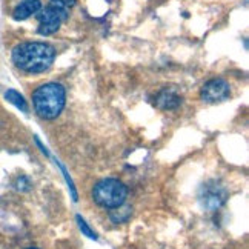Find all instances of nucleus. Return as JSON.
<instances>
[{"instance_id":"f257e3e1","label":"nucleus","mask_w":249,"mask_h":249,"mask_svg":"<svg viewBox=\"0 0 249 249\" xmlns=\"http://www.w3.org/2000/svg\"><path fill=\"white\" fill-rule=\"evenodd\" d=\"M13 63L28 74L45 72L51 68L55 59V50L45 42H23L14 46L11 53Z\"/></svg>"},{"instance_id":"f03ea898","label":"nucleus","mask_w":249,"mask_h":249,"mask_svg":"<svg viewBox=\"0 0 249 249\" xmlns=\"http://www.w3.org/2000/svg\"><path fill=\"white\" fill-rule=\"evenodd\" d=\"M33 105L37 116L54 120L62 114L66 105V89L60 83H45L33 92Z\"/></svg>"},{"instance_id":"7ed1b4c3","label":"nucleus","mask_w":249,"mask_h":249,"mask_svg":"<svg viewBox=\"0 0 249 249\" xmlns=\"http://www.w3.org/2000/svg\"><path fill=\"white\" fill-rule=\"evenodd\" d=\"M128 196V189L117 178H103L97 181L92 189L94 202L102 208L117 209L123 206Z\"/></svg>"},{"instance_id":"20e7f679","label":"nucleus","mask_w":249,"mask_h":249,"mask_svg":"<svg viewBox=\"0 0 249 249\" xmlns=\"http://www.w3.org/2000/svg\"><path fill=\"white\" fill-rule=\"evenodd\" d=\"M70 9L63 6L59 0H50V5L45 9H40L37 18H39V28L37 33L40 36H51L60 30L62 23L68 18Z\"/></svg>"},{"instance_id":"39448f33","label":"nucleus","mask_w":249,"mask_h":249,"mask_svg":"<svg viewBox=\"0 0 249 249\" xmlns=\"http://www.w3.org/2000/svg\"><path fill=\"white\" fill-rule=\"evenodd\" d=\"M231 95V86L225 79H211L208 80L202 89H200V97L206 103H220L229 99Z\"/></svg>"},{"instance_id":"423d86ee","label":"nucleus","mask_w":249,"mask_h":249,"mask_svg":"<svg viewBox=\"0 0 249 249\" xmlns=\"http://www.w3.org/2000/svg\"><path fill=\"white\" fill-rule=\"evenodd\" d=\"M228 193L223 186H220L217 181H211L206 183L202 188V194H200V200L206 209L209 211H215L226 202Z\"/></svg>"},{"instance_id":"0eeeda50","label":"nucleus","mask_w":249,"mask_h":249,"mask_svg":"<svg viewBox=\"0 0 249 249\" xmlns=\"http://www.w3.org/2000/svg\"><path fill=\"white\" fill-rule=\"evenodd\" d=\"M156 105L160 109H176L181 105V95L176 88H163L156 95Z\"/></svg>"},{"instance_id":"6e6552de","label":"nucleus","mask_w":249,"mask_h":249,"mask_svg":"<svg viewBox=\"0 0 249 249\" xmlns=\"http://www.w3.org/2000/svg\"><path fill=\"white\" fill-rule=\"evenodd\" d=\"M42 9V2L40 0H23L18 3L14 11H13V18L17 22H22L30 18L31 16L37 14Z\"/></svg>"},{"instance_id":"1a4fd4ad","label":"nucleus","mask_w":249,"mask_h":249,"mask_svg":"<svg viewBox=\"0 0 249 249\" xmlns=\"http://www.w3.org/2000/svg\"><path fill=\"white\" fill-rule=\"evenodd\" d=\"M5 99L9 103H11V105H14L17 109H20L22 112H28V103H26L23 95L18 92V91H16V89H8L5 92Z\"/></svg>"},{"instance_id":"9d476101","label":"nucleus","mask_w":249,"mask_h":249,"mask_svg":"<svg viewBox=\"0 0 249 249\" xmlns=\"http://www.w3.org/2000/svg\"><path fill=\"white\" fill-rule=\"evenodd\" d=\"M75 220H77V225H79V228H80V231H82V234H85L86 237H89V238H92V240H97V234H95L92 229L89 228V225L85 222V220L80 217V215H77L75 217Z\"/></svg>"},{"instance_id":"9b49d317","label":"nucleus","mask_w":249,"mask_h":249,"mask_svg":"<svg viewBox=\"0 0 249 249\" xmlns=\"http://www.w3.org/2000/svg\"><path fill=\"white\" fill-rule=\"evenodd\" d=\"M59 2L63 5V6H66V8H72L74 5H75V2H77V0H59Z\"/></svg>"},{"instance_id":"f8f14e48","label":"nucleus","mask_w":249,"mask_h":249,"mask_svg":"<svg viewBox=\"0 0 249 249\" xmlns=\"http://www.w3.org/2000/svg\"><path fill=\"white\" fill-rule=\"evenodd\" d=\"M26 249H40V248H36V246H31V248H26Z\"/></svg>"}]
</instances>
